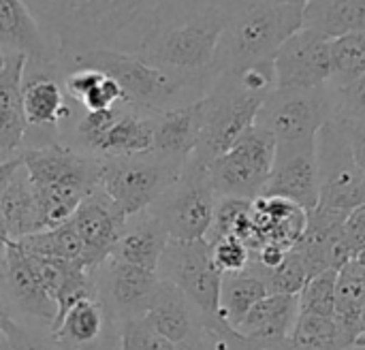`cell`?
<instances>
[{
    "mask_svg": "<svg viewBox=\"0 0 365 350\" xmlns=\"http://www.w3.org/2000/svg\"><path fill=\"white\" fill-rule=\"evenodd\" d=\"M60 56L88 49L135 53L156 30L233 0H24Z\"/></svg>",
    "mask_w": 365,
    "mask_h": 350,
    "instance_id": "1",
    "label": "cell"
},
{
    "mask_svg": "<svg viewBox=\"0 0 365 350\" xmlns=\"http://www.w3.org/2000/svg\"><path fill=\"white\" fill-rule=\"evenodd\" d=\"M336 92V115L342 120L365 122V75Z\"/></svg>",
    "mask_w": 365,
    "mask_h": 350,
    "instance_id": "41",
    "label": "cell"
},
{
    "mask_svg": "<svg viewBox=\"0 0 365 350\" xmlns=\"http://www.w3.org/2000/svg\"><path fill=\"white\" fill-rule=\"evenodd\" d=\"M304 28L327 38L365 32V0H312L304 6Z\"/></svg>",
    "mask_w": 365,
    "mask_h": 350,
    "instance_id": "29",
    "label": "cell"
},
{
    "mask_svg": "<svg viewBox=\"0 0 365 350\" xmlns=\"http://www.w3.org/2000/svg\"><path fill=\"white\" fill-rule=\"evenodd\" d=\"M2 218L6 227V235L11 242H21L38 231V214H36V199L30 175L19 160V167L11 175L9 184L0 197Z\"/></svg>",
    "mask_w": 365,
    "mask_h": 350,
    "instance_id": "28",
    "label": "cell"
},
{
    "mask_svg": "<svg viewBox=\"0 0 365 350\" xmlns=\"http://www.w3.org/2000/svg\"><path fill=\"white\" fill-rule=\"evenodd\" d=\"M154 115L156 113L122 105L115 122L103 135L94 156H137L152 152Z\"/></svg>",
    "mask_w": 365,
    "mask_h": 350,
    "instance_id": "27",
    "label": "cell"
},
{
    "mask_svg": "<svg viewBox=\"0 0 365 350\" xmlns=\"http://www.w3.org/2000/svg\"><path fill=\"white\" fill-rule=\"evenodd\" d=\"M336 280L338 272L327 269L306 282L299 297V312L308 314H321V316H334L336 308Z\"/></svg>",
    "mask_w": 365,
    "mask_h": 350,
    "instance_id": "35",
    "label": "cell"
},
{
    "mask_svg": "<svg viewBox=\"0 0 365 350\" xmlns=\"http://www.w3.org/2000/svg\"><path fill=\"white\" fill-rule=\"evenodd\" d=\"M291 350H344L334 316L299 312L289 336Z\"/></svg>",
    "mask_w": 365,
    "mask_h": 350,
    "instance_id": "33",
    "label": "cell"
},
{
    "mask_svg": "<svg viewBox=\"0 0 365 350\" xmlns=\"http://www.w3.org/2000/svg\"><path fill=\"white\" fill-rule=\"evenodd\" d=\"M267 287L257 267L248 263L244 272L237 274H225L220 284V316L229 327H237L246 314L265 299Z\"/></svg>",
    "mask_w": 365,
    "mask_h": 350,
    "instance_id": "30",
    "label": "cell"
},
{
    "mask_svg": "<svg viewBox=\"0 0 365 350\" xmlns=\"http://www.w3.org/2000/svg\"><path fill=\"white\" fill-rule=\"evenodd\" d=\"M361 323H364V331H365V306H364V310H361Z\"/></svg>",
    "mask_w": 365,
    "mask_h": 350,
    "instance_id": "51",
    "label": "cell"
},
{
    "mask_svg": "<svg viewBox=\"0 0 365 350\" xmlns=\"http://www.w3.org/2000/svg\"><path fill=\"white\" fill-rule=\"evenodd\" d=\"M11 319V314H9V310H6V306H4V302H2V297H0V331H2V327H4V323Z\"/></svg>",
    "mask_w": 365,
    "mask_h": 350,
    "instance_id": "46",
    "label": "cell"
},
{
    "mask_svg": "<svg viewBox=\"0 0 365 350\" xmlns=\"http://www.w3.org/2000/svg\"><path fill=\"white\" fill-rule=\"evenodd\" d=\"M0 51L26 56V71L58 75V51L24 0H0Z\"/></svg>",
    "mask_w": 365,
    "mask_h": 350,
    "instance_id": "16",
    "label": "cell"
},
{
    "mask_svg": "<svg viewBox=\"0 0 365 350\" xmlns=\"http://www.w3.org/2000/svg\"><path fill=\"white\" fill-rule=\"evenodd\" d=\"M169 244V237L160 222L145 210L141 214L128 216L120 237L113 246L111 261L128 263L148 272H156L160 257Z\"/></svg>",
    "mask_w": 365,
    "mask_h": 350,
    "instance_id": "23",
    "label": "cell"
},
{
    "mask_svg": "<svg viewBox=\"0 0 365 350\" xmlns=\"http://www.w3.org/2000/svg\"><path fill=\"white\" fill-rule=\"evenodd\" d=\"M212 246V259L216 263V267L225 274H237V272H244L250 263V250L248 246L235 237V235H229V237H222Z\"/></svg>",
    "mask_w": 365,
    "mask_h": 350,
    "instance_id": "38",
    "label": "cell"
},
{
    "mask_svg": "<svg viewBox=\"0 0 365 350\" xmlns=\"http://www.w3.org/2000/svg\"><path fill=\"white\" fill-rule=\"evenodd\" d=\"M355 259H357V263H359V265H361V267L365 269V250H361V252H359V254H357Z\"/></svg>",
    "mask_w": 365,
    "mask_h": 350,
    "instance_id": "49",
    "label": "cell"
},
{
    "mask_svg": "<svg viewBox=\"0 0 365 350\" xmlns=\"http://www.w3.org/2000/svg\"><path fill=\"white\" fill-rule=\"evenodd\" d=\"M197 350H291L289 342H280V344H263V342H252L242 338L233 327H222L216 331H207L203 334V340ZM351 350H365V349H351Z\"/></svg>",
    "mask_w": 365,
    "mask_h": 350,
    "instance_id": "36",
    "label": "cell"
},
{
    "mask_svg": "<svg viewBox=\"0 0 365 350\" xmlns=\"http://www.w3.org/2000/svg\"><path fill=\"white\" fill-rule=\"evenodd\" d=\"M0 64H2V51H0Z\"/></svg>",
    "mask_w": 365,
    "mask_h": 350,
    "instance_id": "52",
    "label": "cell"
},
{
    "mask_svg": "<svg viewBox=\"0 0 365 350\" xmlns=\"http://www.w3.org/2000/svg\"><path fill=\"white\" fill-rule=\"evenodd\" d=\"M276 2H284V4H297V6H306L312 0H276Z\"/></svg>",
    "mask_w": 365,
    "mask_h": 350,
    "instance_id": "48",
    "label": "cell"
},
{
    "mask_svg": "<svg viewBox=\"0 0 365 350\" xmlns=\"http://www.w3.org/2000/svg\"><path fill=\"white\" fill-rule=\"evenodd\" d=\"M17 167H19V156H17V158H13V160L0 163V197H2V190H4V186L9 184V180H11V175L15 173V169H17ZM0 240H2V242H6V244H11V240H9V235H6L4 218H2V207H0Z\"/></svg>",
    "mask_w": 365,
    "mask_h": 350,
    "instance_id": "44",
    "label": "cell"
},
{
    "mask_svg": "<svg viewBox=\"0 0 365 350\" xmlns=\"http://www.w3.org/2000/svg\"><path fill=\"white\" fill-rule=\"evenodd\" d=\"M68 96L53 73H32L24 75L21 105L26 124L34 128H58L64 120L71 118L73 109Z\"/></svg>",
    "mask_w": 365,
    "mask_h": 350,
    "instance_id": "25",
    "label": "cell"
},
{
    "mask_svg": "<svg viewBox=\"0 0 365 350\" xmlns=\"http://www.w3.org/2000/svg\"><path fill=\"white\" fill-rule=\"evenodd\" d=\"M158 274L128 263L107 261L94 272L96 295L113 316L118 329L145 316L150 297L158 284Z\"/></svg>",
    "mask_w": 365,
    "mask_h": 350,
    "instance_id": "14",
    "label": "cell"
},
{
    "mask_svg": "<svg viewBox=\"0 0 365 350\" xmlns=\"http://www.w3.org/2000/svg\"><path fill=\"white\" fill-rule=\"evenodd\" d=\"M184 165L154 152L101 156V188L128 218L145 212L182 173Z\"/></svg>",
    "mask_w": 365,
    "mask_h": 350,
    "instance_id": "8",
    "label": "cell"
},
{
    "mask_svg": "<svg viewBox=\"0 0 365 350\" xmlns=\"http://www.w3.org/2000/svg\"><path fill=\"white\" fill-rule=\"evenodd\" d=\"M276 158V139L269 130L250 126L225 154L207 165L210 182L218 199L255 201L263 195Z\"/></svg>",
    "mask_w": 365,
    "mask_h": 350,
    "instance_id": "10",
    "label": "cell"
},
{
    "mask_svg": "<svg viewBox=\"0 0 365 350\" xmlns=\"http://www.w3.org/2000/svg\"><path fill=\"white\" fill-rule=\"evenodd\" d=\"M201 122H203L201 98L156 113L152 152L167 160L186 165V160L195 154L199 145Z\"/></svg>",
    "mask_w": 365,
    "mask_h": 350,
    "instance_id": "22",
    "label": "cell"
},
{
    "mask_svg": "<svg viewBox=\"0 0 365 350\" xmlns=\"http://www.w3.org/2000/svg\"><path fill=\"white\" fill-rule=\"evenodd\" d=\"M365 75V32H351L331 38V81L334 90L346 88Z\"/></svg>",
    "mask_w": 365,
    "mask_h": 350,
    "instance_id": "32",
    "label": "cell"
},
{
    "mask_svg": "<svg viewBox=\"0 0 365 350\" xmlns=\"http://www.w3.org/2000/svg\"><path fill=\"white\" fill-rule=\"evenodd\" d=\"M344 231H346L349 246H351L353 254L357 257L361 250H365V205L353 210L349 214L346 225H344Z\"/></svg>",
    "mask_w": 365,
    "mask_h": 350,
    "instance_id": "43",
    "label": "cell"
},
{
    "mask_svg": "<svg viewBox=\"0 0 365 350\" xmlns=\"http://www.w3.org/2000/svg\"><path fill=\"white\" fill-rule=\"evenodd\" d=\"M49 334L66 350H120V329L96 293L62 310Z\"/></svg>",
    "mask_w": 365,
    "mask_h": 350,
    "instance_id": "15",
    "label": "cell"
},
{
    "mask_svg": "<svg viewBox=\"0 0 365 350\" xmlns=\"http://www.w3.org/2000/svg\"><path fill=\"white\" fill-rule=\"evenodd\" d=\"M336 115V92L321 88H276L259 109L257 122L276 145H314L321 128Z\"/></svg>",
    "mask_w": 365,
    "mask_h": 350,
    "instance_id": "7",
    "label": "cell"
},
{
    "mask_svg": "<svg viewBox=\"0 0 365 350\" xmlns=\"http://www.w3.org/2000/svg\"><path fill=\"white\" fill-rule=\"evenodd\" d=\"M124 103V94H122V90H120V86L111 79V77H107V75H103L83 96H81V101L77 103V105H81L83 107V111H103V109H113V107H118V105H122ZM126 105V103H124Z\"/></svg>",
    "mask_w": 365,
    "mask_h": 350,
    "instance_id": "40",
    "label": "cell"
},
{
    "mask_svg": "<svg viewBox=\"0 0 365 350\" xmlns=\"http://www.w3.org/2000/svg\"><path fill=\"white\" fill-rule=\"evenodd\" d=\"M26 56L4 53L0 64V163L19 156L28 130L21 90L26 75Z\"/></svg>",
    "mask_w": 365,
    "mask_h": 350,
    "instance_id": "21",
    "label": "cell"
},
{
    "mask_svg": "<svg viewBox=\"0 0 365 350\" xmlns=\"http://www.w3.org/2000/svg\"><path fill=\"white\" fill-rule=\"evenodd\" d=\"M2 331L6 334L13 350H66L51 338V334L43 336V334L32 331L28 325H24L19 321H13V319H9L4 323Z\"/></svg>",
    "mask_w": 365,
    "mask_h": 350,
    "instance_id": "39",
    "label": "cell"
},
{
    "mask_svg": "<svg viewBox=\"0 0 365 350\" xmlns=\"http://www.w3.org/2000/svg\"><path fill=\"white\" fill-rule=\"evenodd\" d=\"M263 96L246 92L233 75L220 73L201 98L203 122L195 160L210 165L225 154L250 126H255Z\"/></svg>",
    "mask_w": 365,
    "mask_h": 350,
    "instance_id": "6",
    "label": "cell"
},
{
    "mask_svg": "<svg viewBox=\"0 0 365 350\" xmlns=\"http://www.w3.org/2000/svg\"><path fill=\"white\" fill-rule=\"evenodd\" d=\"M216 192L210 182L207 165L186 160L180 177L148 207L173 242L205 240L214 220Z\"/></svg>",
    "mask_w": 365,
    "mask_h": 350,
    "instance_id": "5",
    "label": "cell"
},
{
    "mask_svg": "<svg viewBox=\"0 0 365 350\" xmlns=\"http://www.w3.org/2000/svg\"><path fill=\"white\" fill-rule=\"evenodd\" d=\"M32 184L68 186L86 197L101 186V156L81 152L68 143H41L19 152Z\"/></svg>",
    "mask_w": 365,
    "mask_h": 350,
    "instance_id": "12",
    "label": "cell"
},
{
    "mask_svg": "<svg viewBox=\"0 0 365 350\" xmlns=\"http://www.w3.org/2000/svg\"><path fill=\"white\" fill-rule=\"evenodd\" d=\"M120 350H182L158 336L143 319L130 321L120 329Z\"/></svg>",
    "mask_w": 365,
    "mask_h": 350,
    "instance_id": "37",
    "label": "cell"
},
{
    "mask_svg": "<svg viewBox=\"0 0 365 350\" xmlns=\"http://www.w3.org/2000/svg\"><path fill=\"white\" fill-rule=\"evenodd\" d=\"M160 280L178 287L188 302L203 316L205 329L214 331L227 323L220 316V284L222 272L212 259V246L207 240L197 242H173L169 240L158 269Z\"/></svg>",
    "mask_w": 365,
    "mask_h": 350,
    "instance_id": "9",
    "label": "cell"
},
{
    "mask_svg": "<svg viewBox=\"0 0 365 350\" xmlns=\"http://www.w3.org/2000/svg\"><path fill=\"white\" fill-rule=\"evenodd\" d=\"M276 88H321L331 81V38L302 28L274 56Z\"/></svg>",
    "mask_w": 365,
    "mask_h": 350,
    "instance_id": "13",
    "label": "cell"
},
{
    "mask_svg": "<svg viewBox=\"0 0 365 350\" xmlns=\"http://www.w3.org/2000/svg\"><path fill=\"white\" fill-rule=\"evenodd\" d=\"M261 197H278L310 212L319 205V169L314 145H276V158Z\"/></svg>",
    "mask_w": 365,
    "mask_h": 350,
    "instance_id": "17",
    "label": "cell"
},
{
    "mask_svg": "<svg viewBox=\"0 0 365 350\" xmlns=\"http://www.w3.org/2000/svg\"><path fill=\"white\" fill-rule=\"evenodd\" d=\"M297 316V295H267L246 314V319L235 327V331L252 342L280 344L289 340Z\"/></svg>",
    "mask_w": 365,
    "mask_h": 350,
    "instance_id": "24",
    "label": "cell"
},
{
    "mask_svg": "<svg viewBox=\"0 0 365 350\" xmlns=\"http://www.w3.org/2000/svg\"><path fill=\"white\" fill-rule=\"evenodd\" d=\"M319 205L353 212L365 205V177L359 171L342 122L334 115L317 137Z\"/></svg>",
    "mask_w": 365,
    "mask_h": 350,
    "instance_id": "11",
    "label": "cell"
},
{
    "mask_svg": "<svg viewBox=\"0 0 365 350\" xmlns=\"http://www.w3.org/2000/svg\"><path fill=\"white\" fill-rule=\"evenodd\" d=\"M0 350H13V346H11V342H9V338H6L4 331H0Z\"/></svg>",
    "mask_w": 365,
    "mask_h": 350,
    "instance_id": "47",
    "label": "cell"
},
{
    "mask_svg": "<svg viewBox=\"0 0 365 350\" xmlns=\"http://www.w3.org/2000/svg\"><path fill=\"white\" fill-rule=\"evenodd\" d=\"M355 346H357V349H365V334L359 338V340H357V344H355Z\"/></svg>",
    "mask_w": 365,
    "mask_h": 350,
    "instance_id": "50",
    "label": "cell"
},
{
    "mask_svg": "<svg viewBox=\"0 0 365 350\" xmlns=\"http://www.w3.org/2000/svg\"><path fill=\"white\" fill-rule=\"evenodd\" d=\"M143 321L165 340L182 350H197L205 323L199 310L188 302V297L167 280H158Z\"/></svg>",
    "mask_w": 365,
    "mask_h": 350,
    "instance_id": "18",
    "label": "cell"
},
{
    "mask_svg": "<svg viewBox=\"0 0 365 350\" xmlns=\"http://www.w3.org/2000/svg\"><path fill=\"white\" fill-rule=\"evenodd\" d=\"M225 24L227 11L214 6L156 30L135 53L199 96H205L218 75L216 58Z\"/></svg>",
    "mask_w": 365,
    "mask_h": 350,
    "instance_id": "2",
    "label": "cell"
},
{
    "mask_svg": "<svg viewBox=\"0 0 365 350\" xmlns=\"http://www.w3.org/2000/svg\"><path fill=\"white\" fill-rule=\"evenodd\" d=\"M75 68L101 71L120 86L126 105L150 113H160L171 107L203 98L190 88H186L182 81L165 75L163 71L143 62L137 53L128 51L88 49L58 58V75H64Z\"/></svg>",
    "mask_w": 365,
    "mask_h": 350,
    "instance_id": "4",
    "label": "cell"
},
{
    "mask_svg": "<svg viewBox=\"0 0 365 350\" xmlns=\"http://www.w3.org/2000/svg\"><path fill=\"white\" fill-rule=\"evenodd\" d=\"M68 222L73 225V229L77 231V235L86 246L90 269L96 272L101 265H105L111 259L113 246L120 237L126 216L113 205V201L98 186L79 203V207L75 210Z\"/></svg>",
    "mask_w": 365,
    "mask_h": 350,
    "instance_id": "19",
    "label": "cell"
},
{
    "mask_svg": "<svg viewBox=\"0 0 365 350\" xmlns=\"http://www.w3.org/2000/svg\"><path fill=\"white\" fill-rule=\"evenodd\" d=\"M259 272H261V276L265 280V287H267L269 295H299L302 289L308 282V272H306L304 261H302V257L297 254L295 248H291L284 254V259H282V263L278 267L259 269Z\"/></svg>",
    "mask_w": 365,
    "mask_h": 350,
    "instance_id": "34",
    "label": "cell"
},
{
    "mask_svg": "<svg viewBox=\"0 0 365 350\" xmlns=\"http://www.w3.org/2000/svg\"><path fill=\"white\" fill-rule=\"evenodd\" d=\"M6 242L0 240V291H2V282H4V267H6Z\"/></svg>",
    "mask_w": 365,
    "mask_h": 350,
    "instance_id": "45",
    "label": "cell"
},
{
    "mask_svg": "<svg viewBox=\"0 0 365 350\" xmlns=\"http://www.w3.org/2000/svg\"><path fill=\"white\" fill-rule=\"evenodd\" d=\"M365 306V269L357 259L349 261L336 280V308L334 321L342 340V349H355L357 340L364 336L361 310Z\"/></svg>",
    "mask_w": 365,
    "mask_h": 350,
    "instance_id": "26",
    "label": "cell"
},
{
    "mask_svg": "<svg viewBox=\"0 0 365 350\" xmlns=\"http://www.w3.org/2000/svg\"><path fill=\"white\" fill-rule=\"evenodd\" d=\"M19 244L28 252L62 259V261H68V263H75V265H81V267L90 269L86 246H83L81 237L77 235V231L73 229L71 222H64V225H60L56 229H49V231H38V233L21 240Z\"/></svg>",
    "mask_w": 365,
    "mask_h": 350,
    "instance_id": "31",
    "label": "cell"
},
{
    "mask_svg": "<svg viewBox=\"0 0 365 350\" xmlns=\"http://www.w3.org/2000/svg\"><path fill=\"white\" fill-rule=\"evenodd\" d=\"M338 120L344 126V133H346L349 143H351L353 158H355L359 171L364 173L365 177V122H353V120H342V118H338Z\"/></svg>",
    "mask_w": 365,
    "mask_h": 350,
    "instance_id": "42",
    "label": "cell"
},
{
    "mask_svg": "<svg viewBox=\"0 0 365 350\" xmlns=\"http://www.w3.org/2000/svg\"><path fill=\"white\" fill-rule=\"evenodd\" d=\"M218 45L216 73L272 62L280 45L304 28V6L276 0H233ZM216 75V77H218Z\"/></svg>",
    "mask_w": 365,
    "mask_h": 350,
    "instance_id": "3",
    "label": "cell"
},
{
    "mask_svg": "<svg viewBox=\"0 0 365 350\" xmlns=\"http://www.w3.org/2000/svg\"><path fill=\"white\" fill-rule=\"evenodd\" d=\"M0 297L9 314L11 308H15L26 319L43 323L51 329L58 314V304L47 295V291L34 276L19 242H11L6 246V267H4V282H2Z\"/></svg>",
    "mask_w": 365,
    "mask_h": 350,
    "instance_id": "20",
    "label": "cell"
}]
</instances>
